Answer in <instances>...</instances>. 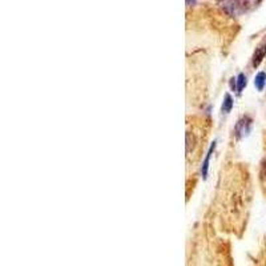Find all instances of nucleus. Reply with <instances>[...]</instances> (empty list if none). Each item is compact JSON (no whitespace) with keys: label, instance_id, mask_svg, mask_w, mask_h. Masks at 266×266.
Wrapping results in <instances>:
<instances>
[{"label":"nucleus","instance_id":"7ed1b4c3","mask_svg":"<svg viewBox=\"0 0 266 266\" xmlns=\"http://www.w3.org/2000/svg\"><path fill=\"white\" fill-rule=\"evenodd\" d=\"M214 148H216V141H214L213 144L210 145L209 151H208V153H206L205 160L202 161V165H201V175H202V177H204V179H206V176H208L209 161H210V157H212V154H213V152H214Z\"/></svg>","mask_w":266,"mask_h":266},{"label":"nucleus","instance_id":"20e7f679","mask_svg":"<svg viewBox=\"0 0 266 266\" xmlns=\"http://www.w3.org/2000/svg\"><path fill=\"white\" fill-rule=\"evenodd\" d=\"M266 85V74L265 72H258L254 77V87L257 88V91H264Z\"/></svg>","mask_w":266,"mask_h":266},{"label":"nucleus","instance_id":"f257e3e1","mask_svg":"<svg viewBox=\"0 0 266 266\" xmlns=\"http://www.w3.org/2000/svg\"><path fill=\"white\" fill-rule=\"evenodd\" d=\"M252 118L249 116H242V117L237 121L236 127H234V135L237 139H242L245 136H248L252 129Z\"/></svg>","mask_w":266,"mask_h":266},{"label":"nucleus","instance_id":"f03ea898","mask_svg":"<svg viewBox=\"0 0 266 266\" xmlns=\"http://www.w3.org/2000/svg\"><path fill=\"white\" fill-rule=\"evenodd\" d=\"M265 56H266V38L262 40L261 43L258 44L257 48L254 51L253 57H252V66H253L254 68H257V67L262 63V60L265 59Z\"/></svg>","mask_w":266,"mask_h":266},{"label":"nucleus","instance_id":"39448f33","mask_svg":"<svg viewBox=\"0 0 266 266\" xmlns=\"http://www.w3.org/2000/svg\"><path fill=\"white\" fill-rule=\"evenodd\" d=\"M233 105H234V101H233V99H231L230 95H229V93H227V95H225V97H224L223 105H221V111H223L224 114H229V112L231 111V108H233Z\"/></svg>","mask_w":266,"mask_h":266},{"label":"nucleus","instance_id":"0eeeda50","mask_svg":"<svg viewBox=\"0 0 266 266\" xmlns=\"http://www.w3.org/2000/svg\"><path fill=\"white\" fill-rule=\"evenodd\" d=\"M260 180H261L262 187L266 188V158L261 162V170H260Z\"/></svg>","mask_w":266,"mask_h":266},{"label":"nucleus","instance_id":"423d86ee","mask_svg":"<svg viewBox=\"0 0 266 266\" xmlns=\"http://www.w3.org/2000/svg\"><path fill=\"white\" fill-rule=\"evenodd\" d=\"M236 81H237V92L244 91V88L246 87V84H248V81H246V76H245L244 74H240L236 77Z\"/></svg>","mask_w":266,"mask_h":266},{"label":"nucleus","instance_id":"6e6552de","mask_svg":"<svg viewBox=\"0 0 266 266\" xmlns=\"http://www.w3.org/2000/svg\"><path fill=\"white\" fill-rule=\"evenodd\" d=\"M230 88L233 89V91H237V81L234 77H233V79H230Z\"/></svg>","mask_w":266,"mask_h":266}]
</instances>
